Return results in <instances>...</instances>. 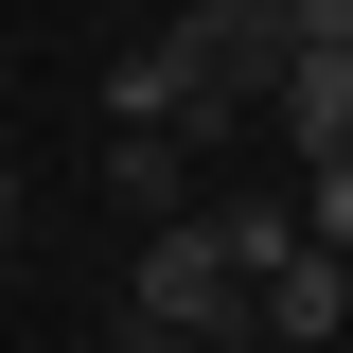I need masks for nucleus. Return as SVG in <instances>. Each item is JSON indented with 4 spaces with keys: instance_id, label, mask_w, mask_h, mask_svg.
Instances as JSON below:
<instances>
[{
    "instance_id": "obj_1",
    "label": "nucleus",
    "mask_w": 353,
    "mask_h": 353,
    "mask_svg": "<svg viewBox=\"0 0 353 353\" xmlns=\"http://www.w3.org/2000/svg\"><path fill=\"white\" fill-rule=\"evenodd\" d=\"M248 248H230L212 212H176V230H141V265H124V336L141 353H212V336H248Z\"/></svg>"
},
{
    "instance_id": "obj_2",
    "label": "nucleus",
    "mask_w": 353,
    "mask_h": 353,
    "mask_svg": "<svg viewBox=\"0 0 353 353\" xmlns=\"http://www.w3.org/2000/svg\"><path fill=\"white\" fill-rule=\"evenodd\" d=\"M248 336H265V353H318V336H353V265H336V248H301V265H265V301H248Z\"/></svg>"
},
{
    "instance_id": "obj_3",
    "label": "nucleus",
    "mask_w": 353,
    "mask_h": 353,
    "mask_svg": "<svg viewBox=\"0 0 353 353\" xmlns=\"http://www.w3.org/2000/svg\"><path fill=\"white\" fill-rule=\"evenodd\" d=\"M265 124H283V159H301V176L353 159V36H318L301 71H283V106H265Z\"/></svg>"
},
{
    "instance_id": "obj_4",
    "label": "nucleus",
    "mask_w": 353,
    "mask_h": 353,
    "mask_svg": "<svg viewBox=\"0 0 353 353\" xmlns=\"http://www.w3.org/2000/svg\"><path fill=\"white\" fill-rule=\"evenodd\" d=\"M194 159H212V141H176V124H106V194H124L141 230L194 212Z\"/></svg>"
},
{
    "instance_id": "obj_5",
    "label": "nucleus",
    "mask_w": 353,
    "mask_h": 353,
    "mask_svg": "<svg viewBox=\"0 0 353 353\" xmlns=\"http://www.w3.org/2000/svg\"><path fill=\"white\" fill-rule=\"evenodd\" d=\"M301 230H318V248L353 265V159H318V176H301Z\"/></svg>"
},
{
    "instance_id": "obj_6",
    "label": "nucleus",
    "mask_w": 353,
    "mask_h": 353,
    "mask_svg": "<svg viewBox=\"0 0 353 353\" xmlns=\"http://www.w3.org/2000/svg\"><path fill=\"white\" fill-rule=\"evenodd\" d=\"M0 248H18V176H0Z\"/></svg>"
}]
</instances>
